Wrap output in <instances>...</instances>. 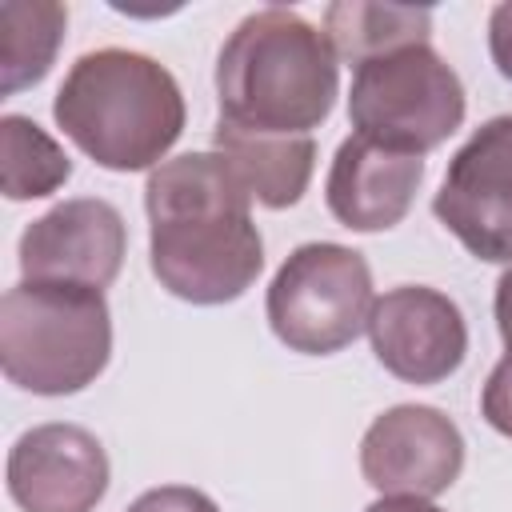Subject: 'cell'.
<instances>
[{"mask_svg": "<svg viewBox=\"0 0 512 512\" xmlns=\"http://www.w3.org/2000/svg\"><path fill=\"white\" fill-rule=\"evenodd\" d=\"M432 212L476 260L512 264V116H492L456 148Z\"/></svg>", "mask_w": 512, "mask_h": 512, "instance_id": "obj_7", "label": "cell"}, {"mask_svg": "<svg viewBox=\"0 0 512 512\" xmlns=\"http://www.w3.org/2000/svg\"><path fill=\"white\" fill-rule=\"evenodd\" d=\"M496 328H500L504 344L512 348V264L504 268V276L496 284Z\"/></svg>", "mask_w": 512, "mask_h": 512, "instance_id": "obj_20", "label": "cell"}, {"mask_svg": "<svg viewBox=\"0 0 512 512\" xmlns=\"http://www.w3.org/2000/svg\"><path fill=\"white\" fill-rule=\"evenodd\" d=\"M488 52L504 80H512V0L496 4L488 16Z\"/></svg>", "mask_w": 512, "mask_h": 512, "instance_id": "obj_19", "label": "cell"}, {"mask_svg": "<svg viewBox=\"0 0 512 512\" xmlns=\"http://www.w3.org/2000/svg\"><path fill=\"white\" fill-rule=\"evenodd\" d=\"M52 116L60 132L108 172L160 168L168 148L184 132V96L176 76L128 48L84 52L56 100Z\"/></svg>", "mask_w": 512, "mask_h": 512, "instance_id": "obj_3", "label": "cell"}, {"mask_svg": "<svg viewBox=\"0 0 512 512\" xmlns=\"http://www.w3.org/2000/svg\"><path fill=\"white\" fill-rule=\"evenodd\" d=\"M420 180H424V156L352 132L336 148L324 200L344 228L384 232L408 216Z\"/></svg>", "mask_w": 512, "mask_h": 512, "instance_id": "obj_12", "label": "cell"}, {"mask_svg": "<svg viewBox=\"0 0 512 512\" xmlns=\"http://www.w3.org/2000/svg\"><path fill=\"white\" fill-rule=\"evenodd\" d=\"M376 360L404 384L448 380L468 352V324L456 300L428 284H400L376 296L368 316Z\"/></svg>", "mask_w": 512, "mask_h": 512, "instance_id": "obj_9", "label": "cell"}, {"mask_svg": "<svg viewBox=\"0 0 512 512\" xmlns=\"http://www.w3.org/2000/svg\"><path fill=\"white\" fill-rule=\"evenodd\" d=\"M4 476L20 512H96L112 468L88 428L40 424L12 444Z\"/></svg>", "mask_w": 512, "mask_h": 512, "instance_id": "obj_11", "label": "cell"}, {"mask_svg": "<svg viewBox=\"0 0 512 512\" xmlns=\"http://www.w3.org/2000/svg\"><path fill=\"white\" fill-rule=\"evenodd\" d=\"M324 36L332 40L336 56L364 64L392 48L428 44L432 36V8L412 4H364V0H336L324 8Z\"/></svg>", "mask_w": 512, "mask_h": 512, "instance_id": "obj_14", "label": "cell"}, {"mask_svg": "<svg viewBox=\"0 0 512 512\" xmlns=\"http://www.w3.org/2000/svg\"><path fill=\"white\" fill-rule=\"evenodd\" d=\"M464 108V84L432 44L392 48L352 72L348 120L356 136L416 156L440 148L464 124Z\"/></svg>", "mask_w": 512, "mask_h": 512, "instance_id": "obj_5", "label": "cell"}, {"mask_svg": "<svg viewBox=\"0 0 512 512\" xmlns=\"http://www.w3.org/2000/svg\"><path fill=\"white\" fill-rule=\"evenodd\" d=\"M340 56L332 40L288 8L244 16L216 56L220 120L252 132L312 136L336 104Z\"/></svg>", "mask_w": 512, "mask_h": 512, "instance_id": "obj_2", "label": "cell"}, {"mask_svg": "<svg viewBox=\"0 0 512 512\" xmlns=\"http://www.w3.org/2000/svg\"><path fill=\"white\" fill-rule=\"evenodd\" d=\"M128 512H220L216 500L200 488H188V484H164V488H148L140 492Z\"/></svg>", "mask_w": 512, "mask_h": 512, "instance_id": "obj_18", "label": "cell"}, {"mask_svg": "<svg viewBox=\"0 0 512 512\" xmlns=\"http://www.w3.org/2000/svg\"><path fill=\"white\" fill-rule=\"evenodd\" d=\"M480 416L512 440V348L500 356V364L488 372L484 392H480Z\"/></svg>", "mask_w": 512, "mask_h": 512, "instance_id": "obj_17", "label": "cell"}, {"mask_svg": "<svg viewBox=\"0 0 512 512\" xmlns=\"http://www.w3.org/2000/svg\"><path fill=\"white\" fill-rule=\"evenodd\" d=\"M144 208L160 288L188 304H228L256 284L264 240L252 224V196L220 152H184L152 168Z\"/></svg>", "mask_w": 512, "mask_h": 512, "instance_id": "obj_1", "label": "cell"}, {"mask_svg": "<svg viewBox=\"0 0 512 512\" xmlns=\"http://www.w3.org/2000/svg\"><path fill=\"white\" fill-rule=\"evenodd\" d=\"M112 356V312L100 288L20 280L0 300L4 376L32 396L84 392Z\"/></svg>", "mask_w": 512, "mask_h": 512, "instance_id": "obj_4", "label": "cell"}, {"mask_svg": "<svg viewBox=\"0 0 512 512\" xmlns=\"http://www.w3.org/2000/svg\"><path fill=\"white\" fill-rule=\"evenodd\" d=\"M0 152H4V196L8 200H40L52 196L68 176V152L28 116L8 112L0 120Z\"/></svg>", "mask_w": 512, "mask_h": 512, "instance_id": "obj_16", "label": "cell"}, {"mask_svg": "<svg viewBox=\"0 0 512 512\" xmlns=\"http://www.w3.org/2000/svg\"><path fill=\"white\" fill-rule=\"evenodd\" d=\"M212 144L256 204L292 208L308 192L312 164H316L312 136H276V132H252V128L216 120Z\"/></svg>", "mask_w": 512, "mask_h": 512, "instance_id": "obj_13", "label": "cell"}, {"mask_svg": "<svg viewBox=\"0 0 512 512\" xmlns=\"http://www.w3.org/2000/svg\"><path fill=\"white\" fill-rule=\"evenodd\" d=\"M68 28V8L52 0L0 4V92L16 96L48 76Z\"/></svg>", "mask_w": 512, "mask_h": 512, "instance_id": "obj_15", "label": "cell"}, {"mask_svg": "<svg viewBox=\"0 0 512 512\" xmlns=\"http://www.w3.org/2000/svg\"><path fill=\"white\" fill-rule=\"evenodd\" d=\"M364 512H444V508H436V504H428L420 496H380Z\"/></svg>", "mask_w": 512, "mask_h": 512, "instance_id": "obj_21", "label": "cell"}, {"mask_svg": "<svg viewBox=\"0 0 512 512\" xmlns=\"http://www.w3.org/2000/svg\"><path fill=\"white\" fill-rule=\"evenodd\" d=\"M124 216L100 196H76L36 216L16 244L24 280H60L108 288L124 264Z\"/></svg>", "mask_w": 512, "mask_h": 512, "instance_id": "obj_10", "label": "cell"}, {"mask_svg": "<svg viewBox=\"0 0 512 512\" xmlns=\"http://www.w3.org/2000/svg\"><path fill=\"white\" fill-rule=\"evenodd\" d=\"M372 304L368 260L356 248L316 240L288 252V260L276 268L264 312L284 348L332 356L368 332Z\"/></svg>", "mask_w": 512, "mask_h": 512, "instance_id": "obj_6", "label": "cell"}, {"mask_svg": "<svg viewBox=\"0 0 512 512\" xmlns=\"http://www.w3.org/2000/svg\"><path fill=\"white\" fill-rule=\"evenodd\" d=\"M464 468L460 428L432 404L380 412L360 440V472L380 496H440Z\"/></svg>", "mask_w": 512, "mask_h": 512, "instance_id": "obj_8", "label": "cell"}]
</instances>
